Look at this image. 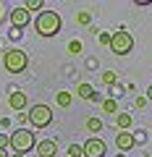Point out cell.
Here are the masks:
<instances>
[{"label":"cell","mask_w":152,"mask_h":157,"mask_svg":"<svg viewBox=\"0 0 152 157\" xmlns=\"http://www.w3.org/2000/svg\"><path fill=\"white\" fill-rule=\"evenodd\" d=\"M24 8H26V11H40V13H42V8H45V3H42V0H29V3H26Z\"/></svg>","instance_id":"obj_17"},{"label":"cell","mask_w":152,"mask_h":157,"mask_svg":"<svg viewBox=\"0 0 152 157\" xmlns=\"http://www.w3.org/2000/svg\"><path fill=\"white\" fill-rule=\"evenodd\" d=\"M8 147L13 149V155H26L37 147V139L29 128H16L11 136H8Z\"/></svg>","instance_id":"obj_2"},{"label":"cell","mask_w":152,"mask_h":157,"mask_svg":"<svg viewBox=\"0 0 152 157\" xmlns=\"http://www.w3.org/2000/svg\"><path fill=\"white\" fill-rule=\"evenodd\" d=\"M3 66H6L8 73H24L29 66V55L21 47H11V50L3 52Z\"/></svg>","instance_id":"obj_3"},{"label":"cell","mask_w":152,"mask_h":157,"mask_svg":"<svg viewBox=\"0 0 152 157\" xmlns=\"http://www.w3.org/2000/svg\"><path fill=\"white\" fill-rule=\"evenodd\" d=\"M29 21H32V18H29V11L24 6H18V8H13V11H11V26L13 29L21 32L24 26H29Z\"/></svg>","instance_id":"obj_7"},{"label":"cell","mask_w":152,"mask_h":157,"mask_svg":"<svg viewBox=\"0 0 152 157\" xmlns=\"http://www.w3.org/2000/svg\"><path fill=\"white\" fill-rule=\"evenodd\" d=\"M0 157H11V155H8V149H0Z\"/></svg>","instance_id":"obj_26"},{"label":"cell","mask_w":152,"mask_h":157,"mask_svg":"<svg viewBox=\"0 0 152 157\" xmlns=\"http://www.w3.org/2000/svg\"><path fill=\"white\" fill-rule=\"evenodd\" d=\"M76 94H79L81 100H87V102H95V100H100V97H97V92H95V86H92V84H79Z\"/></svg>","instance_id":"obj_11"},{"label":"cell","mask_w":152,"mask_h":157,"mask_svg":"<svg viewBox=\"0 0 152 157\" xmlns=\"http://www.w3.org/2000/svg\"><path fill=\"white\" fill-rule=\"evenodd\" d=\"M55 102H58L60 107H68V105H71V92H66V89L58 92V94H55Z\"/></svg>","instance_id":"obj_15"},{"label":"cell","mask_w":152,"mask_h":157,"mask_svg":"<svg viewBox=\"0 0 152 157\" xmlns=\"http://www.w3.org/2000/svg\"><path fill=\"white\" fill-rule=\"evenodd\" d=\"M0 149H8V136L0 134Z\"/></svg>","instance_id":"obj_24"},{"label":"cell","mask_w":152,"mask_h":157,"mask_svg":"<svg viewBox=\"0 0 152 157\" xmlns=\"http://www.w3.org/2000/svg\"><path fill=\"white\" fill-rule=\"evenodd\" d=\"M102 126H105V123H102V121H100L97 115L87 118V131H92V134H100V131H102Z\"/></svg>","instance_id":"obj_14"},{"label":"cell","mask_w":152,"mask_h":157,"mask_svg":"<svg viewBox=\"0 0 152 157\" xmlns=\"http://www.w3.org/2000/svg\"><path fill=\"white\" fill-rule=\"evenodd\" d=\"M11 157H26V155H11Z\"/></svg>","instance_id":"obj_27"},{"label":"cell","mask_w":152,"mask_h":157,"mask_svg":"<svg viewBox=\"0 0 152 157\" xmlns=\"http://www.w3.org/2000/svg\"><path fill=\"white\" fill-rule=\"evenodd\" d=\"M107 47L113 50V55H129V52L134 50V37H131V32L121 29V32L110 34V45Z\"/></svg>","instance_id":"obj_4"},{"label":"cell","mask_w":152,"mask_h":157,"mask_svg":"<svg viewBox=\"0 0 152 157\" xmlns=\"http://www.w3.org/2000/svg\"><path fill=\"white\" fill-rule=\"evenodd\" d=\"M68 157H81V144H71L68 147Z\"/></svg>","instance_id":"obj_21"},{"label":"cell","mask_w":152,"mask_h":157,"mask_svg":"<svg viewBox=\"0 0 152 157\" xmlns=\"http://www.w3.org/2000/svg\"><path fill=\"white\" fill-rule=\"evenodd\" d=\"M60 26H63V18L58 11H42L34 18V29H37L40 37H55L60 32Z\"/></svg>","instance_id":"obj_1"},{"label":"cell","mask_w":152,"mask_h":157,"mask_svg":"<svg viewBox=\"0 0 152 157\" xmlns=\"http://www.w3.org/2000/svg\"><path fill=\"white\" fill-rule=\"evenodd\" d=\"M150 157H152V155H150Z\"/></svg>","instance_id":"obj_28"},{"label":"cell","mask_w":152,"mask_h":157,"mask_svg":"<svg viewBox=\"0 0 152 157\" xmlns=\"http://www.w3.org/2000/svg\"><path fill=\"white\" fill-rule=\"evenodd\" d=\"M131 123H134V118H131L129 113H118V115H115V126H118L121 131H129Z\"/></svg>","instance_id":"obj_12"},{"label":"cell","mask_w":152,"mask_h":157,"mask_svg":"<svg viewBox=\"0 0 152 157\" xmlns=\"http://www.w3.org/2000/svg\"><path fill=\"white\" fill-rule=\"evenodd\" d=\"M105 155H107V144L100 136H89L81 144V157H105Z\"/></svg>","instance_id":"obj_6"},{"label":"cell","mask_w":152,"mask_h":157,"mask_svg":"<svg viewBox=\"0 0 152 157\" xmlns=\"http://www.w3.org/2000/svg\"><path fill=\"white\" fill-rule=\"evenodd\" d=\"M68 52H71V55L81 52V42H79V39H73V42H68Z\"/></svg>","instance_id":"obj_20"},{"label":"cell","mask_w":152,"mask_h":157,"mask_svg":"<svg viewBox=\"0 0 152 157\" xmlns=\"http://www.w3.org/2000/svg\"><path fill=\"white\" fill-rule=\"evenodd\" d=\"M26 121L34 126V128H47V126L53 123V110L47 105H32Z\"/></svg>","instance_id":"obj_5"},{"label":"cell","mask_w":152,"mask_h":157,"mask_svg":"<svg viewBox=\"0 0 152 157\" xmlns=\"http://www.w3.org/2000/svg\"><path fill=\"white\" fill-rule=\"evenodd\" d=\"M37 157H55L58 155V141L55 139H42V141H37Z\"/></svg>","instance_id":"obj_8"},{"label":"cell","mask_w":152,"mask_h":157,"mask_svg":"<svg viewBox=\"0 0 152 157\" xmlns=\"http://www.w3.org/2000/svg\"><path fill=\"white\" fill-rule=\"evenodd\" d=\"M102 113H105V115H118V102L110 100V97L102 100Z\"/></svg>","instance_id":"obj_13"},{"label":"cell","mask_w":152,"mask_h":157,"mask_svg":"<svg viewBox=\"0 0 152 157\" xmlns=\"http://www.w3.org/2000/svg\"><path fill=\"white\" fill-rule=\"evenodd\" d=\"M118 97H123V86L113 84V86H110V100H115V102H118Z\"/></svg>","instance_id":"obj_19"},{"label":"cell","mask_w":152,"mask_h":157,"mask_svg":"<svg viewBox=\"0 0 152 157\" xmlns=\"http://www.w3.org/2000/svg\"><path fill=\"white\" fill-rule=\"evenodd\" d=\"M76 21H79L81 26H87V24H92V13L89 11H79L76 13Z\"/></svg>","instance_id":"obj_16"},{"label":"cell","mask_w":152,"mask_h":157,"mask_svg":"<svg viewBox=\"0 0 152 157\" xmlns=\"http://www.w3.org/2000/svg\"><path fill=\"white\" fill-rule=\"evenodd\" d=\"M115 78H118V76H115V71H105V73H102V84L113 86V84H115Z\"/></svg>","instance_id":"obj_18"},{"label":"cell","mask_w":152,"mask_h":157,"mask_svg":"<svg viewBox=\"0 0 152 157\" xmlns=\"http://www.w3.org/2000/svg\"><path fill=\"white\" fill-rule=\"evenodd\" d=\"M115 147H118L121 152H129V149H134V134L131 131H118V136H115Z\"/></svg>","instance_id":"obj_9"},{"label":"cell","mask_w":152,"mask_h":157,"mask_svg":"<svg viewBox=\"0 0 152 157\" xmlns=\"http://www.w3.org/2000/svg\"><path fill=\"white\" fill-rule=\"evenodd\" d=\"M26 105H29V94H24V92H13V94L8 97V107L16 110V113H21Z\"/></svg>","instance_id":"obj_10"},{"label":"cell","mask_w":152,"mask_h":157,"mask_svg":"<svg viewBox=\"0 0 152 157\" xmlns=\"http://www.w3.org/2000/svg\"><path fill=\"white\" fill-rule=\"evenodd\" d=\"M147 141V134L144 131H134V144H144Z\"/></svg>","instance_id":"obj_22"},{"label":"cell","mask_w":152,"mask_h":157,"mask_svg":"<svg viewBox=\"0 0 152 157\" xmlns=\"http://www.w3.org/2000/svg\"><path fill=\"white\" fill-rule=\"evenodd\" d=\"M97 39H100V45H110V34H107V32H102Z\"/></svg>","instance_id":"obj_23"},{"label":"cell","mask_w":152,"mask_h":157,"mask_svg":"<svg viewBox=\"0 0 152 157\" xmlns=\"http://www.w3.org/2000/svg\"><path fill=\"white\" fill-rule=\"evenodd\" d=\"M147 100H150V102H152V84H150V86H147Z\"/></svg>","instance_id":"obj_25"}]
</instances>
